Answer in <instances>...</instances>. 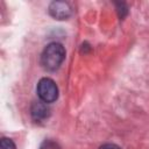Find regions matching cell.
<instances>
[{
    "label": "cell",
    "instance_id": "obj_7",
    "mask_svg": "<svg viewBox=\"0 0 149 149\" xmlns=\"http://www.w3.org/2000/svg\"><path fill=\"white\" fill-rule=\"evenodd\" d=\"M99 149H121V148L114 143H106V144H102Z\"/></svg>",
    "mask_w": 149,
    "mask_h": 149
},
{
    "label": "cell",
    "instance_id": "obj_5",
    "mask_svg": "<svg viewBox=\"0 0 149 149\" xmlns=\"http://www.w3.org/2000/svg\"><path fill=\"white\" fill-rule=\"evenodd\" d=\"M0 149H16L15 143L7 137H2L0 141Z\"/></svg>",
    "mask_w": 149,
    "mask_h": 149
},
{
    "label": "cell",
    "instance_id": "obj_6",
    "mask_svg": "<svg viewBox=\"0 0 149 149\" xmlns=\"http://www.w3.org/2000/svg\"><path fill=\"white\" fill-rule=\"evenodd\" d=\"M40 149H61V147H59V144L57 142H55L52 140H45L41 144Z\"/></svg>",
    "mask_w": 149,
    "mask_h": 149
},
{
    "label": "cell",
    "instance_id": "obj_3",
    "mask_svg": "<svg viewBox=\"0 0 149 149\" xmlns=\"http://www.w3.org/2000/svg\"><path fill=\"white\" fill-rule=\"evenodd\" d=\"M71 7L64 1H54L49 6V13L52 17L57 20H65L71 15Z\"/></svg>",
    "mask_w": 149,
    "mask_h": 149
},
{
    "label": "cell",
    "instance_id": "obj_1",
    "mask_svg": "<svg viewBox=\"0 0 149 149\" xmlns=\"http://www.w3.org/2000/svg\"><path fill=\"white\" fill-rule=\"evenodd\" d=\"M64 59H65V49L58 42L49 43L44 48L41 55V63L43 68L48 71L57 70L62 65Z\"/></svg>",
    "mask_w": 149,
    "mask_h": 149
},
{
    "label": "cell",
    "instance_id": "obj_2",
    "mask_svg": "<svg viewBox=\"0 0 149 149\" xmlns=\"http://www.w3.org/2000/svg\"><path fill=\"white\" fill-rule=\"evenodd\" d=\"M36 91H37V95L40 100L47 104H51L56 101L58 98V87L51 78L45 77V78L40 79V81L37 83Z\"/></svg>",
    "mask_w": 149,
    "mask_h": 149
},
{
    "label": "cell",
    "instance_id": "obj_4",
    "mask_svg": "<svg viewBox=\"0 0 149 149\" xmlns=\"http://www.w3.org/2000/svg\"><path fill=\"white\" fill-rule=\"evenodd\" d=\"M49 104L40 100L35 101L30 107V114L35 121H42L45 120L50 115V108L48 106Z\"/></svg>",
    "mask_w": 149,
    "mask_h": 149
}]
</instances>
